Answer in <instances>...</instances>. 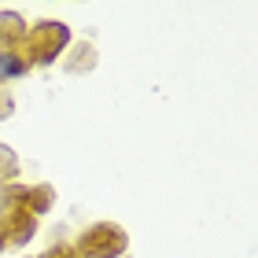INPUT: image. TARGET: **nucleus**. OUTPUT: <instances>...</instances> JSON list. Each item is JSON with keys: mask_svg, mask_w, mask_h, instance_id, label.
Wrapping results in <instances>:
<instances>
[{"mask_svg": "<svg viewBox=\"0 0 258 258\" xmlns=\"http://www.w3.org/2000/svg\"><path fill=\"white\" fill-rule=\"evenodd\" d=\"M67 44H70V26L55 22V19H44V22H33L26 30V41H22L19 52L26 55L30 67H52L67 52Z\"/></svg>", "mask_w": 258, "mask_h": 258, "instance_id": "1", "label": "nucleus"}, {"mask_svg": "<svg viewBox=\"0 0 258 258\" xmlns=\"http://www.w3.org/2000/svg\"><path fill=\"white\" fill-rule=\"evenodd\" d=\"M70 247H74L78 258H122L125 247H129V236L114 221H96V225H89Z\"/></svg>", "mask_w": 258, "mask_h": 258, "instance_id": "2", "label": "nucleus"}, {"mask_svg": "<svg viewBox=\"0 0 258 258\" xmlns=\"http://www.w3.org/2000/svg\"><path fill=\"white\" fill-rule=\"evenodd\" d=\"M26 30H30V22L22 19L19 11H0V52L22 48V41H26Z\"/></svg>", "mask_w": 258, "mask_h": 258, "instance_id": "3", "label": "nucleus"}, {"mask_svg": "<svg viewBox=\"0 0 258 258\" xmlns=\"http://www.w3.org/2000/svg\"><path fill=\"white\" fill-rule=\"evenodd\" d=\"M30 70H33V67L26 63V55H22L19 48L0 52V85H8V81H19V78H26Z\"/></svg>", "mask_w": 258, "mask_h": 258, "instance_id": "4", "label": "nucleus"}, {"mask_svg": "<svg viewBox=\"0 0 258 258\" xmlns=\"http://www.w3.org/2000/svg\"><path fill=\"white\" fill-rule=\"evenodd\" d=\"M15 177H19V155L8 144H0V188H8Z\"/></svg>", "mask_w": 258, "mask_h": 258, "instance_id": "5", "label": "nucleus"}, {"mask_svg": "<svg viewBox=\"0 0 258 258\" xmlns=\"http://www.w3.org/2000/svg\"><path fill=\"white\" fill-rule=\"evenodd\" d=\"M41 258H78V254H74V247H70V243H52V247L44 251Z\"/></svg>", "mask_w": 258, "mask_h": 258, "instance_id": "6", "label": "nucleus"}, {"mask_svg": "<svg viewBox=\"0 0 258 258\" xmlns=\"http://www.w3.org/2000/svg\"><path fill=\"white\" fill-rule=\"evenodd\" d=\"M0 251H8V236H4V225H0Z\"/></svg>", "mask_w": 258, "mask_h": 258, "instance_id": "7", "label": "nucleus"}]
</instances>
